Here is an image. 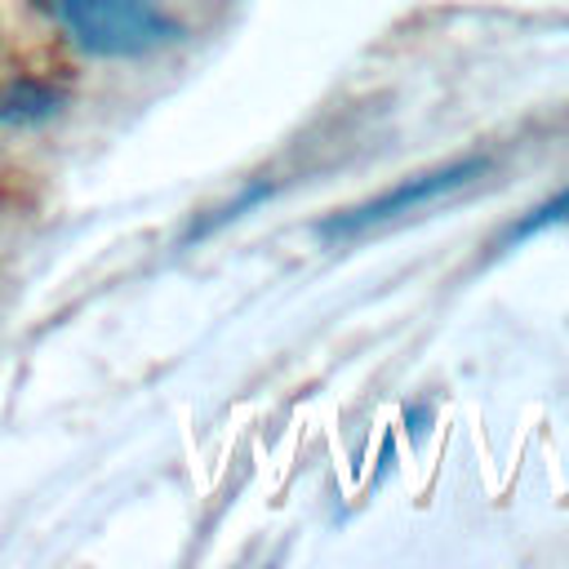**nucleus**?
I'll use <instances>...</instances> for the list:
<instances>
[{"label": "nucleus", "mask_w": 569, "mask_h": 569, "mask_svg": "<svg viewBox=\"0 0 569 569\" xmlns=\"http://www.w3.org/2000/svg\"><path fill=\"white\" fill-rule=\"evenodd\" d=\"M569 222V187H560L556 196H547V200H538L533 209H525L502 236H498V249H516V244H525V240H533V236H542V231H551V227H565Z\"/></svg>", "instance_id": "obj_4"}, {"label": "nucleus", "mask_w": 569, "mask_h": 569, "mask_svg": "<svg viewBox=\"0 0 569 569\" xmlns=\"http://www.w3.org/2000/svg\"><path fill=\"white\" fill-rule=\"evenodd\" d=\"M62 111V93L44 80H9L0 84V124H40Z\"/></svg>", "instance_id": "obj_3"}, {"label": "nucleus", "mask_w": 569, "mask_h": 569, "mask_svg": "<svg viewBox=\"0 0 569 569\" xmlns=\"http://www.w3.org/2000/svg\"><path fill=\"white\" fill-rule=\"evenodd\" d=\"M489 173V160L485 156H462V160H449V164H436V169H422V173H409L391 187H382L378 196L360 200V204H347L329 218H320L316 236L320 240H351V236H365L373 227H387V222H400L427 204H440L449 196H458L462 187H471L476 178Z\"/></svg>", "instance_id": "obj_2"}, {"label": "nucleus", "mask_w": 569, "mask_h": 569, "mask_svg": "<svg viewBox=\"0 0 569 569\" xmlns=\"http://www.w3.org/2000/svg\"><path fill=\"white\" fill-rule=\"evenodd\" d=\"M53 13L89 58H142L182 36L156 0H53Z\"/></svg>", "instance_id": "obj_1"}]
</instances>
